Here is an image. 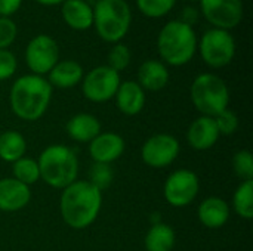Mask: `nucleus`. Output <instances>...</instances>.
<instances>
[{"label": "nucleus", "instance_id": "nucleus-1", "mask_svg": "<svg viewBox=\"0 0 253 251\" xmlns=\"http://www.w3.org/2000/svg\"><path fill=\"white\" fill-rule=\"evenodd\" d=\"M102 192L87 180H76L64 188L59 210L64 222L77 231L89 228L98 217Z\"/></svg>", "mask_w": 253, "mask_h": 251}, {"label": "nucleus", "instance_id": "nucleus-2", "mask_svg": "<svg viewBox=\"0 0 253 251\" xmlns=\"http://www.w3.org/2000/svg\"><path fill=\"white\" fill-rule=\"evenodd\" d=\"M52 89L47 78L42 75L27 74L16 78L9 95L12 112L24 121L39 120L49 108Z\"/></svg>", "mask_w": 253, "mask_h": 251}, {"label": "nucleus", "instance_id": "nucleus-3", "mask_svg": "<svg viewBox=\"0 0 253 251\" xmlns=\"http://www.w3.org/2000/svg\"><path fill=\"white\" fill-rule=\"evenodd\" d=\"M197 36L193 27L179 19L166 22L157 36V50L160 58L170 67L188 64L197 52Z\"/></svg>", "mask_w": 253, "mask_h": 251}, {"label": "nucleus", "instance_id": "nucleus-4", "mask_svg": "<svg viewBox=\"0 0 253 251\" xmlns=\"http://www.w3.org/2000/svg\"><path fill=\"white\" fill-rule=\"evenodd\" d=\"M40 178L52 188L64 189L77 180L79 160L76 152L65 145L47 146L39 157Z\"/></svg>", "mask_w": 253, "mask_h": 251}, {"label": "nucleus", "instance_id": "nucleus-5", "mask_svg": "<svg viewBox=\"0 0 253 251\" xmlns=\"http://www.w3.org/2000/svg\"><path fill=\"white\" fill-rule=\"evenodd\" d=\"M132 10L126 0H98L93 6L96 34L108 43H120L129 33Z\"/></svg>", "mask_w": 253, "mask_h": 251}, {"label": "nucleus", "instance_id": "nucleus-6", "mask_svg": "<svg viewBox=\"0 0 253 251\" xmlns=\"http://www.w3.org/2000/svg\"><path fill=\"white\" fill-rule=\"evenodd\" d=\"M190 96L197 111L206 117H216L230 104L228 86L221 77L212 72H203L194 78Z\"/></svg>", "mask_w": 253, "mask_h": 251}, {"label": "nucleus", "instance_id": "nucleus-7", "mask_svg": "<svg viewBox=\"0 0 253 251\" xmlns=\"http://www.w3.org/2000/svg\"><path fill=\"white\" fill-rule=\"evenodd\" d=\"M197 49L206 65L219 70L231 64L236 56V40L230 31L211 28L208 30L200 41H197Z\"/></svg>", "mask_w": 253, "mask_h": 251}, {"label": "nucleus", "instance_id": "nucleus-8", "mask_svg": "<svg viewBox=\"0 0 253 251\" xmlns=\"http://www.w3.org/2000/svg\"><path fill=\"white\" fill-rule=\"evenodd\" d=\"M120 83V72L111 70L108 65H101L83 75L82 92L87 101L102 104L116 96Z\"/></svg>", "mask_w": 253, "mask_h": 251}, {"label": "nucleus", "instance_id": "nucleus-9", "mask_svg": "<svg viewBox=\"0 0 253 251\" xmlns=\"http://www.w3.org/2000/svg\"><path fill=\"white\" fill-rule=\"evenodd\" d=\"M199 4L200 15H203L213 28L230 31L243 21V0H200Z\"/></svg>", "mask_w": 253, "mask_h": 251}, {"label": "nucleus", "instance_id": "nucleus-10", "mask_svg": "<svg viewBox=\"0 0 253 251\" xmlns=\"http://www.w3.org/2000/svg\"><path fill=\"white\" fill-rule=\"evenodd\" d=\"M59 61V47L55 38L47 34L33 37L25 49V62L33 74L44 75Z\"/></svg>", "mask_w": 253, "mask_h": 251}, {"label": "nucleus", "instance_id": "nucleus-11", "mask_svg": "<svg viewBox=\"0 0 253 251\" xmlns=\"http://www.w3.org/2000/svg\"><path fill=\"white\" fill-rule=\"evenodd\" d=\"M200 189L199 178L194 172L188 169H181L169 175L165 183V198L173 207H187L190 206Z\"/></svg>", "mask_w": 253, "mask_h": 251}, {"label": "nucleus", "instance_id": "nucleus-12", "mask_svg": "<svg viewBox=\"0 0 253 251\" xmlns=\"http://www.w3.org/2000/svg\"><path fill=\"white\" fill-rule=\"evenodd\" d=\"M179 155V142L168 133H159L145 141L141 149L142 161L153 169L170 166Z\"/></svg>", "mask_w": 253, "mask_h": 251}, {"label": "nucleus", "instance_id": "nucleus-13", "mask_svg": "<svg viewBox=\"0 0 253 251\" xmlns=\"http://www.w3.org/2000/svg\"><path fill=\"white\" fill-rule=\"evenodd\" d=\"M125 152V141L120 135L113 132L99 133L89 143V154L95 163L111 164Z\"/></svg>", "mask_w": 253, "mask_h": 251}, {"label": "nucleus", "instance_id": "nucleus-14", "mask_svg": "<svg viewBox=\"0 0 253 251\" xmlns=\"http://www.w3.org/2000/svg\"><path fill=\"white\" fill-rule=\"evenodd\" d=\"M219 132L215 123L213 117L202 115L197 120H194L187 132V141L191 148L197 151H206L211 149L219 139Z\"/></svg>", "mask_w": 253, "mask_h": 251}, {"label": "nucleus", "instance_id": "nucleus-15", "mask_svg": "<svg viewBox=\"0 0 253 251\" xmlns=\"http://www.w3.org/2000/svg\"><path fill=\"white\" fill-rule=\"evenodd\" d=\"M31 200L30 186L18 182L13 178L0 179V210L1 212H18L24 209Z\"/></svg>", "mask_w": 253, "mask_h": 251}, {"label": "nucleus", "instance_id": "nucleus-16", "mask_svg": "<svg viewBox=\"0 0 253 251\" xmlns=\"http://www.w3.org/2000/svg\"><path fill=\"white\" fill-rule=\"evenodd\" d=\"M114 98L117 108L125 115H136L145 107V90L133 80L120 83Z\"/></svg>", "mask_w": 253, "mask_h": 251}, {"label": "nucleus", "instance_id": "nucleus-17", "mask_svg": "<svg viewBox=\"0 0 253 251\" xmlns=\"http://www.w3.org/2000/svg\"><path fill=\"white\" fill-rule=\"evenodd\" d=\"M61 15L64 22L76 31H84L93 25V6L86 0H65L61 4Z\"/></svg>", "mask_w": 253, "mask_h": 251}, {"label": "nucleus", "instance_id": "nucleus-18", "mask_svg": "<svg viewBox=\"0 0 253 251\" xmlns=\"http://www.w3.org/2000/svg\"><path fill=\"white\" fill-rule=\"evenodd\" d=\"M170 78L166 64L157 59H148L141 64L138 70V84L144 90L157 92L168 86Z\"/></svg>", "mask_w": 253, "mask_h": 251}, {"label": "nucleus", "instance_id": "nucleus-19", "mask_svg": "<svg viewBox=\"0 0 253 251\" xmlns=\"http://www.w3.org/2000/svg\"><path fill=\"white\" fill-rule=\"evenodd\" d=\"M199 220L209 229L222 228L230 219V207L225 200L218 197H209L199 206Z\"/></svg>", "mask_w": 253, "mask_h": 251}, {"label": "nucleus", "instance_id": "nucleus-20", "mask_svg": "<svg viewBox=\"0 0 253 251\" xmlns=\"http://www.w3.org/2000/svg\"><path fill=\"white\" fill-rule=\"evenodd\" d=\"M83 68L79 62L65 59L58 61L56 65L49 71L47 81L52 87L58 89H71L83 80Z\"/></svg>", "mask_w": 253, "mask_h": 251}, {"label": "nucleus", "instance_id": "nucleus-21", "mask_svg": "<svg viewBox=\"0 0 253 251\" xmlns=\"http://www.w3.org/2000/svg\"><path fill=\"white\" fill-rule=\"evenodd\" d=\"M68 136L82 143H90L101 133V123L92 114H76L67 123Z\"/></svg>", "mask_w": 253, "mask_h": 251}, {"label": "nucleus", "instance_id": "nucleus-22", "mask_svg": "<svg viewBox=\"0 0 253 251\" xmlns=\"http://www.w3.org/2000/svg\"><path fill=\"white\" fill-rule=\"evenodd\" d=\"M175 246V232L173 229L163 223H153L150 231L145 235V250L147 251H172Z\"/></svg>", "mask_w": 253, "mask_h": 251}, {"label": "nucleus", "instance_id": "nucleus-23", "mask_svg": "<svg viewBox=\"0 0 253 251\" xmlns=\"http://www.w3.org/2000/svg\"><path fill=\"white\" fill-rule=\"evenodd\" d=\"M27 142L24 136L15 130H7L0 135V158L7 163H15L25 155Z\"/></svg>", "mask_w": 253, "mask_h": 251}, {"label": "nucleus", "instance_id": "nucleus-24", "mask_svg": "<svg viewBox=\"0 0 253 251\" xmlns=\"http://www.w3.org/2000/svg\"><path fill=\"white\" fill-rule=\"evenodd\" d=\"M234 212L246 220L253 219V180H243L233 197Z\"/></svg>", "mask_w": 253, "mask_h": 251}, {"label": "nucleus", "instance_id": "nucleus-25", "mask_svg": "<svg viewBox=\"0 0 253 251\" xmlns=\"http://www.w3.org/2000/svg\"><path fill=\"white\" fill-rule=\"evenodd\" d=\"M12 173H13V179H16L18 182L27 186L36 183L40 179V170L37 161L25 157L12 163Z\"/></svg>", "mask_w": 253, "mask_h": 251}, {"label": "nucleus", "instance_id": "nucleus-26", "mask_svg": "<svg viewBox=\"0 0 253 251\" xmlns=\"http://www.w3.org/2000/svg\"><path fill=\"white\" fill-rule=\"evenodd\" d=\"M176 4V0H136V6L147 18H163Z\"/></svg>", "mask_w": 253, "mask_h": 251}, {"label": "nucleus", "instance_id": "nucleus-27", "mask_svg": "<svg viewBox=\"0 0 253 251\" xmlns=\"http://www.w3.org/2000/svg\"><path fill=\"white\" fill-rule=\"evenodd\" d=\"M130 59H132V53H130L129 47L126 44H123V43H116L111 47V50L108 52V58H107L108 64L107 65L111 70L120 72V71H123V70H126L129 67Z\"/></svg>", "mask_w": 253, "mask_h": 251}, {"label": "nucleus", "instance_id": "nucleus-28", "mask_svg": "<svg viewBox=\"0 0 253 251\" xmlns=\"http://www.w3.org/2000/svg\"><path fill=\"white\" fill-rule=\"evenodd\" d=\"M233 169L234 173L243 180H253V157L248 149H242L233 157Z\"/></svg>", "mask_w": 253, "mask_h": 251}, {"label": "nucleus", "instance_id": "nucleus-29", "mask_svg": "<svg viewBox=\"0 0 253 251\" xmlns=\"http://www.w3.org/2000/svg\"><path fill=\"white\" fill-rule=\"evenodd\" d=\"M95 188H98L101 192L105 191L111 182H113V170L110 164H101V163H93L89 172V180Z\"/></svg>", "mask_w": 253, "mask_h": 251}, {"label": "nucleus", "instance_id": "nucleus-30", "mask_svg": "<svg viewBox=\"0 0 253 251\" xmlns=\"http://www.w3.org/2000/svg\"><path fill=\"white\" fill-rule=\"evenodd\" d=\"M213 118H215V123H216L219 135L230 136V135L236 133V130L239 129V117L236 115V112H233L228 108L225 111L219 112Z\"/></svg>", "mask_w": 253, "mask_h": 251}, {"label": "nucleus", "instance_id": "nucleus-31", "mask_svg": "<svg viewBox=\"0 0 253 251\" xmlns=\"http://www.w3.org/2000/svg\"><path fill=\"white\" fill-rule=\"evenodd\" d=\"M18 36V27L13 19L0 16V50L7 49Z\"/></svg>", "mask_w": 253, "mask_h": 251}, {"label": "nucleus", "instance_id": "nucleus-32", "mask_svg": "<svg viewBox=\"0 0 253 251\" xmlns=\"http://www.w3.org/2000/svg\"><path fill=\"white\" fill-rule=\"evenodd\" d=\"M16 67L18 62L15 55L7 49L0 50V81L10 78L16 72Z\"/></svg>", "mask_w": 253, "mask_h": 251}, {"label": "nucleus", "instance_id": "nucleus-33", "mask_svg": "<svg viewBox=\"0 0 253 251\" xmlns=\"http://www.w3.org/2000/svg\"><path fill=\"white\" fill-rule=\"evenodd\" d=\"M22 0H0V16L10 18L19 10Z\"/></svg>", "mask_w": 253, "mask_h": 251}, {"label": "nucleus", "instance_id": "nucleus-34", "mask_svg": "<svg viewBox=\"0 0 253 251\" xmlns=\"http://www.w3.org/2000/svg\"><path fill=\"white\" fill-rule=\"evenodd\" d=\"M199 18H200V10H199L197 7L187 6V7L182 10V13H181V19H179V21H182L184 24L193 27L194 24H197Z\"/></svg>", "mask_w": 253, "mask_h": 251}, {"label": "nucleus", "instance_id": "nucleus-35", "mask_svg": "<svg viewBox=\"0 0 253 251\" xmlns=\"http://www.w3.org/2000/svg\"><path fill=\"white\" fill-rule=\"evenodd\" d=\"M36 1L43 6H56V4H62L65 0H36Z\"/></svg>", "mask_w": 253, "mask_h": 251}, {"label": "nucleus", "instance_id": "nucleus-36", "mask_svg": "<svg viewBox=\"0 0 253 251\" xmlns=\"http://www.w3.org/2000/svg\"><path fill=\"white\" fill-rule=\"evenodd\" d=\"M191 1H200V0H191Z\"/></svg>", "mask_w": 253, "mask_h": 251}]
</instances>
